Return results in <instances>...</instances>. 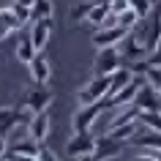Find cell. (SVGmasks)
<instances>
[{"instance_id": "1", "label": "cell", "mask_w": 161, "mask_h": 161, "mask_svg": "<svg viewBox=\"0 0 161 161\" xmlns=\"http://www.w3.org/2000/svg\"><path fill=\"white\" fill-rule=\"evenodd\" d=\"M112 90V76H93L82 90H79V107H90V104H101L109 98Z\"/></svg>"}, {"instance_id": "2", "label": "cell", "mask_w": 161, "mask_h": 161, "mask_svg": "<svg viewBox=\"0 0 161 161\" xmlns=\"http://www.w3.org/2000/svg\"><path fill=\"white\" fill-rule=\"evenodd\" d=\"M118 49H120V58L128 63V68L136 66V63H145V60H147V49H145V41H142V36L136 33V30H131V33L123 38V44H120Z\"/></svg>"}, {"instance_id": "3", "label": "cell", "mask_w": 161, "mask_h": 161, "mask_svg": "<svg viewBox=\"0 0 161 161\" xmlns=\"http://www.w3.org/2000/svg\"><path fill=\"white\" fill-rule=\"evenodd\" d=\"M123 68L120 49H98L93 60V76H115Z\"/></svg>"}, {"instance_id": "4", "label": "cell", "mask_w": 161, "mask_h": 161, "mask_svg": "<svg viewBox=\"0 0 161 161\" xmlns=\"http://www.w3.org/2000/svg\"><path fill=\"white\" fill-rule=\"evenodd\" d=\"M107 112V104H90V107H79L74 112V120H71V126H74V134H87L90 128L98 123V115Z\"/></svg>"}, {"instance_id": "5", "label": "cell", "mask_w": 161, "mask_h": 161, "mask_svg": "<svg viewBox=\"0 0 161 161\" xmlns=\"http://www.w3.org/2000/svg\"><path fill=\"white\" fill-rule=\"evenodd\" d=\"M96 145H98V139L90 131L87 134H74L66 145V153L71 158H90V156H96Z\"/></svg>"}, {"instance_id": "6", "label": "cell", "mask_w": 161, "mask_h": 161, "mask_svg": "<svg viewBox=\"0 0 161 161\" xmlns=\"http://www.w3.org/2000/svg\"><path fill=\"white\" fill-rule=\"evenodd\" d=\"M30 118H33V115H30L27 109H11V107H3V109H0V136L6 139L19 123H25V126H27Z\"/></svg>"}, {"instance_id": "7", "label": "cell", "mask_w": 161, "mask_h": 161, "mask_svg": "<svg viewBox=\"0 0 161 161\" xmlns=\"http://www.w3.org/2000/svg\"><path fill=\"white\" fill-rule=\"evenodd\" d=\"M126 36H128V30H123V27H118V25L101 27V30L93 33V44L98 47V49H118Z\"/></svg>"}, {"instance_id": "8", "label": "cell", "mask_w": 161, "mask_h": 161, "mask_svg": "<svg viewBox=\"0 0 161 161\" xmlns=\"http://www.w3.org/2000/svg\"><path fill=\"white\" fill-rule=\"evenodd\" d=\"M49 104H52V93L47 90V87H41V85H33L30 90H27V96H25V109L30 112V115L47 112Z\"/></svg>"}, {"instance_id": "9", "label": "cell", "mask_w": 161, "mask_h": 161, "mask_svg": "<svg viewBox=\"0 0 161 161\" xmlns=\"http://www.w3.org/2000/svg\"><path fill=\"white\" fill-rule=\"evenodd\" d=\"M134 107L139 112H161V93L153 85L145 82L142 90H139V96H136V101H134Z\"/></svg>"}, {"instance_id": "10", "label": "cell", "mask_w": 161, "mask_h": 161, "mask_svg": "<svg viewBox=\"0 0 161 161\" xmlns=\"http://www.w3.org/2000/svg\"><path fill=\"white\" fill-rule=\"evenodd\" d=\"M47 134H49V115H47V112H38V115H33L30 123H27V136H30L33 142L41 145L44 139H47Z\"/></svg>"}, {"instance_id": "11", "label": "cell", "mask_w": 161, "mask_h": 161, "mask_svg": "<svg viewBox=\"0 0 161 161\" xmlns=\"http://www.w3.org/2000/svg\"><path fill=\"white\" fill-rule=\"evenodd\" d=\"M123 145L126 142H118V139H112V136L104 134L101 139H98V145H96V161H107V158H115L120 150H123Z\"/></svg>"}, {"instance_id": "12", "label": "cell", "mask_w": 161, "mask_h": 161, "mask_svg": "<svg viewBox=\"0 0 161 161\" xmlns=\"http://www.w3.org/2000/svg\"><path fill=\"white\" fill-rule=\"evenodd\" d=\"M131 145H136V147H145V150L150 153H161V134L158 131H147V128H139L136 131V136L131 139Z\"/></svg>"}, {"instance_id": "13", "label": "cell", "mask_w": 161, "mask_h": 161, "mask_svg": "<svg viewBox=\"0 0 161 161\" xmlns=\"http://www.w3.org/2000/svg\"><path fill=\"white\" fill-rule=\"evenodd\" d=\"M27 68H30V79H33V85L47 87V82H49V63H47V58L38 55V58H36Z\"/></svg>"}, {"instance_id": "14", "label": "cell", "mask_w": 161, "mask_h": 161, "mask_svg": "<svg viewBox=\"0 0 161 161\" xmlns=\"http://www.w3.org/2000/svg\"><path fill=\"white\" fill-rule=\"evenodd\" d=\"M19 27H22V25L17 22V17H14V11H11V6H0V41H3L6 36L17 33Z\"/></svg>"}, {"instance_id": "15", "label": "cell", "mask_w": 161, "mask_h": 161, "mask_svg": "<svg viewBox=\"0 0 161 161\" xmlns=\"http://www.w3.org/2000/svg\"><path fill=\"white\" fill-rule=\"evenodd\" d=\"M17 58L22 60V63H33L36 58H38V52H36V47H33V38H30V30L27 33H22L19 36V44H17Z\"/></svg>"}, {"instance_id": "16", "label": "cell", "mask_w": 161, "mask_h": 161, "mask_svg": "<svg viewBox=\"0 0 161 161\" xmlns=\"http://www.w3.org/2000/svg\"><path fill=\"white\" fill-rule=\"evenodd\" d=\"M49 33H52L49 22H36V25H30V38H33V47H36L38 55H41V49L49 41Z\"/></svg>"}, {"instance_id": "17", "label": "cell", "mask_w": 161, "mask_h": 161, "mask_svg": "<svg viewBox=\"0 0 161 161\" xmlns=\"http://www.w3.org/2000/svg\"><path fill=\"white\" fill-rule=\"evenodd\" d=\"M93 6H96V3H71V6H68V25L87 22V17H90Z\"/></svg>"}, {"instance_id": "18", "label": "cell", "mask_w": 161, "mask_h": 161, "mask_svg": "<svg viewBox=\"0 0 161 161\" xmlns=\"http://www.w3.org/2000/svg\"><path fill=\"white\" fill-rule=\"evenodd\" d=\"M38 150H41V145L33 142L30 136H27V139H19V142H14V145L8 147V153H14V156H30V158H36Z\"/></svg>"}, {"instance_id": "19", "label": "cell", "mask_w": 161, "mask_h": 161, "mask_svg": "<svg viewBox=\"0 0 161 161\" xmlns=\"http://www.w3.org/2000/svg\"><path fill=\"white\" fill-rule=\"evenodd\" d=\"M134 79H136V76H134V71H131V68H120L118 74L112 76V90H109V96H118L120 90H123V87H128Z\"/></svg>"}, {"instance_id": "20", "label": "cell", "mask_w": 161, "mask_h": 161, "mask_svg": "<svg viewBox=\"0 0 161 161\" xmlns=\"http://www.w3.org/2000/svg\"><path fill=\"white\" fill-rule=\"evenodd\" d=\"M49 17H52V3H49V0H36V3H33L30 25H36V22H49Z\"/></svg>"}, {"instance_id": "21", "label": "cell", "mask_w": 161, "mask_h": 161, "mask_svg": "<svg viewBox=\"0 0 161 161\" xmlns=\"http://www.w3.org/2000/svg\"><path fill=\"white\" fill-rule=\"evenodd\" d=\"M11 11H14V17H17L19 25H27L30 17H33V3H27V0H17V3H11Z\"/></svg>"}, {"instance_id": "22", "label": "cell", "mask_w": 161, "mask_h": 161, "mask_svg": "<svg viewBox=\"0 0 161 161\" xmlns=\"http://www.w3.org/2000/svg\"><path fill=\"white\" fill-rule=\"evenodd\" d=\"M139 126L161 134V112H139Z\"/></svg>"}, {"instance_id": "23", "label": "cell", "mask_w": 161, "mask_h": 161, "mask_svg": "<svg viewBox=\"0 0 161 161\" xmlns=\"http://www.w3.org/2000/svg\"><path fill=\"white\" fill-rule=\"evenodd\" d=\"M131 11L139 17V22H145L156 11V3H150V0H131Z\"/></svg>"}, {"instance_id": "24", "label": "cell", "mask_w": 161, "mask_h": 161, "mask_svg": "<svg viewBox=\"0 0 161 161\" xmlns=\"http://www.w3.org/2000/svg\"><path fill=\"white\" fill-rule=\"evenodd\" d=\"M109 8H112V19H118L131 8V0H109Z\"/></svg>"}, {"instance_id": "25", "label": "cell", "mask_w": 161, "mask_h": 161, "mask_svg": "<svg viewBox=\"0 0 161 161\" xmlns=\"http://www.w3.org/2000/svg\"><path fill=\"white\" fill-rule=\"evenodd\" d=\"M36 161H58V158H55V153H52L49 147H44V145H41V150H38Z\"/></svg>"}, {"instance_id": "26", "label": "cell", "mask_w": 161, "mask_h": 161, "mask_svg": "<svg viewBox=\"0 0 161 161\" xmlns=\"http://www.w3.org/2000/svg\"><path fill=\"white\" fill-rule=\"evenodd\" d=\"M147 66H153V68H161V44H158V49L153 52L150 58H147Z\"/></svg>"}, {"instance_id": "27", "label": "cell", "mask_w": 161, "mask_h": 161, "mask_svg": "<svg viewBox=\"0 0 161 161\" xmlns=\"http://www.w3.org/2000/svg\"><path fill=\"white\" fill-rule=\"evenodd\" d=\"M131 161H158L156 158V153H150V150H145V153H139V156H134Z\"/></svg>"}, {"instance_id": "28", "label": "cell", "mask_w": 161, "mask_h": 161, "mask_svg": "<svg viewBox=\"0 0 161 161\" xmlns=\"http://www.w3.org/2000/svg\"><path fill=\"white\" fill-rule=\"evenodd\" d=\"M6 156H8V142L0 136V158H6Z\"/></svg>"}, {"instance_id": "29", "label": "cell", "mask_w": 161, "mask_h": 161, "mask_svg": "<svg viewBox=\"0 0 161 161\" xmlns=\"http://www.w3.org/2000/svg\"><path fill=\"white\" fill-rule=\"evenodd\" d=\"M6 158L8 161H36V158H30V156H14V153H8Z\"/></svg>"}, {"instance_id": "30", "label": "cell", "mask_w": 161, "mask_h": 161, "mask_svg": "<svg viewBox=\"0 0 161 161\" xmlns=\"http://www.w3.org/2000/svg\"><path fill=\"white\" fill-rule=\"evenodd\" d=\"M156 158H158V161H161V153H156Z\"/></svg>"}, {"instance_id": "31", "label": "cell", "mask_w": 161, "mask_h": 161, "mask_svg": "<svg viewBox=\"0 0 161 161\" xmlns=\"http://www.w3.org/2000/svg\"><path fill=\"white\" fill-rule=\"evenodd\" d=\"M0 161H8V158H0Z\"/></svg>"}]
</instances>
